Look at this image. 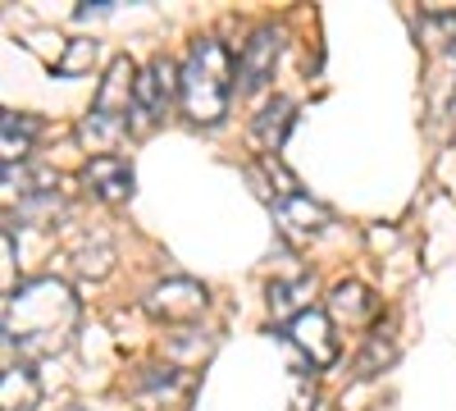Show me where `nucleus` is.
<instances>
[{"instance_id": "obj_1", "label": "nucleus", "mask_w": 456, "mask_h": 411, "mask_svg": "<svg viewBox=\"0 0 456 411\" xmlns=\"http://www.w3.org/2000/svg\"><path fill=\"white\" fill-rule=\"evenodd\" d=\"M78 316H83V307L64 279H55V275L28 279V284H19V292L5 297V343L19 348L28 361L55 357L73 343Z\"/></svg>"}, {"instance_id": "obj_2", "label": "nucleus", "mask_w": 456, "mask_h": 411, "mask_svg": "<svg viewBox=\"0 0 456 411\" xmlns=\"http://www.w3.org/2000/svg\"><path fill=\"white\" fill-rule=\"evenodd\" d=\"M233 83H238V64L228 55L224 42L201 37L192 42L183 60V115L197 128H215L228 115V101H233Z\"/></svg>"}, {"instance_id": "obj_3", "label": "nucleus", "mask_w": 456, "mask_h": 411, "mask_svg": "<svg viewBox=\"0 0 456 411\" xmlns=\"http://www.w3.org/2000/svg\"><path fill=\"white\" fill-rule=\"evenodd\" d=\"M169 105H183V64L169 55H156L137 73V101H133L128 128L146 133L151 124H160L169 115Z\"/></svg>"}, {"instance_id": "obj_4", "label": "nucleus", "mask_w": 456, "mask_h": 411, "mask_svg": "<svg viewBox=\"0 0 456 411\" xmlns=\"http://www.w3.org/2000/svg\"><path fill=\"white\" fill-rule=\"evenodd\" d=\"M142 307L151 320H160V325H192L201 320V311L210 307V292L206 284L197 279H187V275H174V279H160L156 288H151L142 297Z\"/></svg>"}, {"instance_id": "obj_5", "label": "nucleus", "mask_w": 456, "mask_h": 411, "mask_svg": "<svg viewBox=\"0 0 456 411\" xmlns=\"http://www.w3.org/2000/svg\"><path fill=\"white\" fill-rule=\"evenodd\" d=\"M283 60V28L274 23H260L247 42H242V55H238V92L242 96H256L274 83V69Z\"/></svg>"}, {"instance_id": "obj_6", "label": "nucleus", "mask_w": 456, "mask_h": 411, "mask_svg": "<svg viewBox=\"0 0 456 411\" xmlns=\"http://www.w3.org/2000/svg\"><path fill=\"white\" fill-rule=\"evenodd\" d=\"M288 343L306 357L311 370H329L338 357H342V343H338V325L329 311L311 307V311H301L292 325H288Z\"/></svg>"}, {"instance_id": "obj_7", "label": "nucleus", "mask_w": 456, "mask_h": 411, "mask_svg": "<svg viewBox=\"0 0 456 411\" xmlns=\"http://www.w3.org/2000/svg\"><path fill=\"white\" fill-rule=\"evenodd\" d=\"M329 224H333L329 206L315 201V197H306V193H283V197L274 201V229H279L292 247L315 242Z\"/></svg>"}, {"instance_id": "obj_8", "label": "nucleus", "mask_w": 456, "mask_h": 411, "mask_svg": "<svg viewBox=\"0 0 456 411\" xmlns=\"http://www.w3.org/2000/svg\"><path fill=\"white\" fill-rule=\"evenodd\" d=\"M78 178H83V188L105 206H128L133 193H137V174L124 156H92Z\"/></svg>"}, {"instance_id": "obj_9", "label": "nucleus", "mask_w": 456, "mask_h": 411, "mask_svg": "<svg viewBox=\"0 0 456 411\" xmlns=\"http://www.w3.org/2000/svg\"><path fill=\"white\" fill-rule=\"evenodd\" d=\"M137 73H142V69H137L128 55H119V60H110V64H105V78H101L96 101H92L96 115H105V119H124V124H128L133 101H137Z\"/></svg>"}, {"instance_id": "obj_10", "label": "nucleus", "mask_w": 456, "mask_h": 411, "mask_svg": "<svg viewBox=\"0 0 456 411\" xmlns=\"http://www.w3.org/2000/svg\"><path fill=\"white\" fill-rule=\"evenodd\" d=\"M324 311L333 316V325H347V329H356V325L374 320V311H379V297H374L361 279H342V284H333V292H329V307H324Z\"/></svg>"}, {"instance_id": "obj_11", "label": "nucleus", "mask_w": 456, "mask_h": 411, "mask_svg": "<svg viewBox=\"0 0 456 411\" xmlns=\"http://www.w3.org/2000/svg\"><path fill=\"white\" fill-rule=\"evenodd\" d=\"M183 393H187V375H183L178 366H151L146 375H142V384H137V407L142 411H165Z\"/></svg>"}, {"instance_id": "obj_12", "label": "nucleus", "mask_w": 456, "mask_h": 411, "mask_svg": "<svg viewBox=\"0 0 456 411\" xmlns=\"http://www.w3.org/2000/svg\"><path fill=\"white\" fill-rule=\"evenodd\" d=\"M288 128H292V101L288 96H274L260 105V115L251 124V142L260 146L265 156H279L283 142H288Z\"/></svg>"}, {"instance_id": "obj_13", "label": "nucleus", "mask_w": 456, "mask_h": 411, "mask_svg": "<svg viewBox=\"0 0 456 411\" xmlns=\"http://www.w3.org/2000/svg\"><path fill=\"white\" fill-rule=\"evenodd\" d=\"M265 297H270V316H274V320H283V325H292L301 311H311V307H315V279H311V275L274 279Z\"/></svg>"}, {"instance_id": "obj_14", "label": "nucleus", "mask_w": 456, "mask_h": 411, "mask_svg": "<svg viewBox=\"0 0 456 411\" xmlns=\"http://www.w3.org/2000/svg\"><path fill=\"white\" fill-rule=\"evenodd\" d=\"M42 402V380L28 361H10L0 375V411H32Z\"/></svg>"}, {"instance_id": "obj_15", "label": "nucleus", "mask_w": 456, "mask_h": 411, "mask_svg": "<svg viewBox=\"0 0 456 411\" xmlns=\"http://www.w3.org/2000/svg\"><path fill=\"white\" fill-rule=\"evenodd\" d=\"M32 142H37V119L19 115V110H5V119H0V160L5 165H28Z\"/></svg>"}, {"instance_id": "obj_16", "label": "nucleus", "mask_w": 456, "mask_h": 411, "mask_svg": "<svg viewBox=\"0 0 456 411\" xmlns=\"http://www.w3.org/2000/svg\"><path fill=\"white\" fill-rule=\"evenodd\" d=\"M55 193V174L51 169H32V165H5V197L14 201H32Z\"/></svg>"}, {"instance_id": "obj_17", "label": "nucleus", "mask_w": 456, "mask_h": 411, "mask_svg": "<svg viewBox=\"0 0 456 411\" xmlns=\"http://www.w3.org/2000/svg\"><path fill=\"white\" fill-rule=\"evenodd\" d=\"M73 270H78L83 279H105L110 270H114V247L105 242V238H96V242H83L78 251H73Z\"/></svg>"}, {"instance_id": "obj_18", "label": "nucleus", "mask_w": 456, "mask_h": 411, "mask_svg": "<svg viewBox=\"0 0 456 411\" xmlns=\"http://www.w3.org/2000/svg\"><path fill=\"white\" fill-rule=\"evenodd\" d=\"M388 361H393V343L384 339V333H374V339L365 343V352L356 357V375L370 380V375H379V370H384Z\"/></svg>"}, {"instance_id": "obj_19", "label": "nucleus", "mask_w": 456, "mask_h": 411, "mask_svg": "<svg viewBox=\"0 0 456 411\" xmlns=\"http://www.w3.org/2000/svg\"><path fill=\"white\" fill-rule=\"evenodd\" d=\"M92 64H96V42H69V55L55 64V73L60 78H73V73H83Z\"/></svg>"}, {"instance_id": "obj_20", "label": "nucleus", "mask_w": 456, "mask_h": 411, "mask_svg": "<svg viewBox=\"0 0 456 411\" xmlns=\"http://www.w3.org/2000/svg\"><path fill=\"white\" fill-rule=\"evenodd\" d=\"M0 251H5V266L0 270H5V297H10V292H19V284H14V229L0 234Z\"/></svg>"}, {"instance_id": "obj_21", "label": "nucleus", "mask_w": 456, "mask_h": 411, "mask_svg": "<svg viewBox=\"0 0 456 411\" xmlns=\"http://www.w3.org/2000/svg\"><path fill=\"white\" fill-rule=\"evenodd\" d=\"M114 10V0H83L78 5V19H92V14H110Z\"/></svg>"}, {"instance_id": "obj_22", "label": "nucleus", "mask_w": 456, "mask_h": 411, "mask_svg": "<svg viewBox=\"0 0 456 411\" xmlns=\"http://www.w3.org/2000/svg\"><path fill=\"white\" fill-rule=\"evenodd\" d=\"M64 411H83V407H64Z\"/></svg>"}]
</instances>
